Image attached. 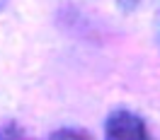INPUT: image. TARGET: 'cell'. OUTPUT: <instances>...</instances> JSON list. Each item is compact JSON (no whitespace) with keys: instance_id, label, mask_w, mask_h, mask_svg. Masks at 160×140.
Returning <instances> with one entry per match:
<instances>
[{"instance_id":"6da1fadb","label":"cell","mask_w":160,"mask_h":140,"mask_svg":"<svg viewBox=\"0 0 160 140\" xmlns=\"http://www.w3.org/2000/svg\"><path fill=\"white\" fill-rule=\"evenodd\" d=\"M104 140H155L143 116L131 109H114L104 121Z\"/></svg>"},{"instance_id":"7a4b0ae2","label":"cell","mask_w":160,"mask_h":140,"mask_svg":"<svg viewBox=\"0 0 160 140\" xmlns=\"http://www.w3.org/2000/svg\"><path fill=\"white\" fill-rule=\"evenodd\" d=\"M49 140H92V135L82 128H58Z\"/></svg>"},{"instance_id":"3957f363","label":"cell","mask_w":160,"mask_h":140,"mask_svg":"<svg viewBox=\"0 0 160 140\" xmlns=\"http://www.w3.org/2000/svg\"><path fill=\"white\" fill-rule=\"evenodd\" d=\"M0 140H27V138H24V130H22L20 123L10 121V123L0 126Z\"/></svg>"},{"instance_id":"277c9868","label":"cell","mask_w":160,"mask_h":140,"mask_svg":"<svg viewBox=\"0 0 160 140\" xmlns=\"http://www.w3.org/2000/svg\"><path fill=\"white\" fill-rule=\"evenodd\" d=\"M117 2H119L121 10H133V7L138 5V0H117Z\"/></svg>"}]
</instances>
